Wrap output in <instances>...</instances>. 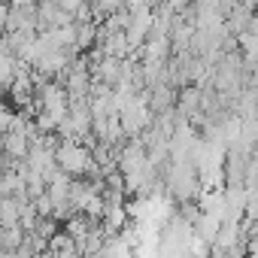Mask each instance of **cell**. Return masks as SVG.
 <instances>
[{
	"mask_svg": "<svg viewBox=\"0 0 258 258\" xmlns=\"http://www.w3.org/2000/svg\"><path fill=\"white\" fill-rule=\"evenodd\" d=\"M55 164L58 170H64L67 176H82V173H91L94 170V158L85 146H79L76 140H67L55 149Z\"/></svg>",
	"mask_w": 258,
	"mask_h": 258,
	"instance_id": "6da1fadb",
	"label": "cell"
},
{
	"mask_svg": "<svg viewBox=\"0 0 258 258\" xmlns=\"http://www.w3.org/2000/svg\"><path fill=\"white\" fill-rule=\"evenodd\" d=\"M16 121H19V115H16L13 109L0 106V137H4V134H10L13 127H16Z\"/></svg>",
	"mask_w": 258,
	"mask_h": 258,
	"instance_id": "7a4b0ae2",
	"label": "cell"
},
{
	"mask_svg": "<svg viewBox=\"0 0 258 258\" xmlns=\"http://www.w3.org/2000/svg\"><path fill=\"white\" fill-rule=\"evenodd\" d=\"M131 0H94V7L100 10V13H106V16H112V13H121V7H127Z\"/></svg>",
	"mask_w": 258,
	"mask_h": 258,
	"instance_id": "3957f363",
	"label": "cell"
}]
</instances>
